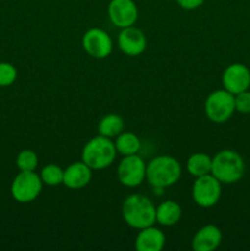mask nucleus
I'll return each instance as SVG.
<instances>
[{"instance_id": "obj_1", "label": "nucleus", "mask_w": 250, "mask_h": 251, "mask_svg": "<svg viewBox=\"0 0 250 251\" xmlns=\"http://www.w3.org/2000/svg\"><path fill=\"white\" fill-rule=\"evenodd\" d=\"M122 215L125 223L137 230L156 223V207L153 202L140 194H132L125 199L122 206Z\"/></svg>"}, {"instance_id": "obj_2", "label": "nucleus", "mask_w": 250, "mask_h": 251, "mask_svg": "<svg viewBox=\"0 0 250 251\" xmlns=\"http://www.w3.org/2000/svg\"><path fill=\"white\" fill-rule=\"evenodd\" d=\"M181 166L171 156H157L146 164V180L154 189H166L178 183Z\"/></svg>"}, {"instance_id": "obj_3", "label": "nucleus", "mask_w": 250, "mask_h": 251, "mask_svg": "<svg viewBox=\"0 0 250 251\" xmlns=\"http://www.w3.org/2000/svg\"><path fill=\"white\" fill-rule=\"evenodd\" d=\"M245 163L243 157L233 150H222L212 157L211 174L221 184H234L243 178Z\"/></svg>"}, {"instance_id": "obj_4", "label": "nucleus", "mask_w": 250, "mask_h": 251, "mask_svg": "<svg viewBox=\"0 0 250 251\" xmlns=\"http://www.w3.org/2000/svg\"><path fill=\"white\" fill-rule=\"evenodd\" d=\"M115 154L117 150L112 139L98 135L83 146L81 158L92 171H102L112 166Z\"/></svg>"}, {"instance_id": "obj_5", "label": "nucleus", "mask_w": 250, "mask_h": 251, "mask_svg": "<svg viewBox=\"0 0 250 251\" xmlns=\"http://www.w3.org/2000/svg\"><path fill=\"white\" fill-rule=\"evenodd\" d=\"M235 112L234 95L223 90L211 92L205 100V113L211 122L222 124L232 118Z\"/></svg>"}, {"instance_id": "obj_6", "label": "nucleus", "mask_w": 250, "mask_h": 251, "mask_svg": "<svg viewBox=\"0 0 250 251\" xmlns=\"http://www.w3.org/2000/svg\"><path fill=\"white\" fill-rule=\"evenodd\" d=\"M43 188L41 176L34 171L17 174L11 183V196L20 203H28L36 200Z\"/></svg>"}, {"instance_id": "obj_7", "label": "nucleus", "mask_w": 250, "mask_h": 251, "mask_svg": "<svg viewBox=\"0 0 250 251\" xmlns=\"http://www.w3.org/2000/svg\"><path fill=\"white\" fill-rule=\"evenodd\" d=\"M191 194L198 206L202 208L213 207L222 195V184L212 174H206L196 178Z\"/></svg>"}, {"instance_id": "obj_8", "label": "nucleus", "mask_w": 250, "mask_h": 251, "mask_svg": "<svg viewBox=\"0 0 250 251\" xmlns=\"http://www.w3.org/2000/svg\"><path fill=\"white\" fill-rule=\"evenodd\" d=\"M118 179L126 188L140 186L146 179V164L139 154L124 156L118 166Z\"/></svg>"}, {"instance_id": "obj_9", "label": "nucleus", "mask_w": 250, "mask_h": 251, "mask_svg": "<svg viewBox=\"0 0 250 251\" xmlns=\"http://www.w3.org/2000/svg\"><path fill=\"white\" fill-rule=\"evenodd\" d=\"M82 47L86 53L95 59H105L113 50V41L109 34L100 28H90L82 37Z\"/></svg>"}, {"instance_id": "obj_10", "label": "nucleus", "mask_w": 250, "mask_h": 251, "mask_svg": "<svg viewBox=\"0 0 250 251\" xmlns=\"http://www.w3.org/2000/svg\"><path fill=\"white\" fill-rule=\"evenodd\" d=\"M110 22L118 28L134 26L139 17V10L134 0H110L108 5Z\"/></svg>"}, {"instance_id": "obj_11", "label": "nucleus", "mask_w": 250, "mask_h": 251, "mask_svg": "<svg viewBox=\"0 0 250 251\" xmlns=\"http://www.w3.org/2000/svg\"><path fill=\"white\" fill-rule=\"evenodd\" d=\"M223 88L232 95L249 90L250 87V70L247 65L234 63L225 69L222 75Z\"/></svg>"}, {"instance_id": "obj_12", "label": "nucleus", "mask_w": 250, "mask_h": 251, "mask_svg": "<svg viewBox=\"0 0 250 251\" xmlns=\"http://www.w3.org/2000/svg\"><path fill=\"white\" fill-rule=\"evenodd\" d=\"M118 47L127 56H137L145 51L147 39L144 32L134 26L122 28L118 36Z\"/></svg>"}, {"instance_id": "obj_13", "label": "nucleus", "mask_w": 250, "mask_h": 251, "mask_svg": "<svg viewBox=\"0 0 250 251\" xmlns=\"http://www.w3.org/2000/svg\"><path fill=\"white\" fill-rule=\"evenodd\" d=\"M92 179V169L85 162H74L64 169L63 184L69 189L78 190L90 184Z\"/></svg>"}, {"instance_id": "obj_14", "label": "nucleus", "mask_w": 250, "mask_h": 251, "mask_svg": "<svg viewBox=\"0 0 250 251\" xmlns=\"http://www.w3.org/2000/svg\"><path fill=\"white\" fill-rule=\"evenodd\" d=\"M222 242V232L213 225H206L195 233L191 247L195 251H213Z\"/></svg>"}, {"instance_id": "obj_15", "label": "nucleus", "mask_w": 250, "mask_h": 251, "mask_svg": "<svg viewBox=\"0 0 250 251\" xmlns=\"http://www.w3.org/2000/svg\"><path fill=\"white\" fill-rule=\"evenodd\" d=\"M166 244V235L158 228L150 227L140 229L135 239V248L137 251H161Z\"/></svg>"}, {"instance_id": "obj_16", "label": "nucleus", "mask_w": 250, "mask_h": 251, "mask_svg": "<svg viewBox=\"0 0 250 251\" xmlns=\"http://www.w3.org/2000/svg\"><path fill=\"white\" fill-rule=\"evenodd\" d=\"M181 206L173 200H167L156 207V222L163 227H172L181 218Z\"/></svg>"}, {"instance_id": "obj_17", "label": "nucleus", "mask_w": 250, "mask_h": 251, "mask_svg": "<svg viewBox=\"0 0 250 251\" xmlns=\"http://www.w3.org/2000/svg\"><path fill=\"white\" fill-rule=\"evenodd\" d=\"M211 167H212V157L202 152L191 154L186 161V171L195 178L211 174Z\"/></svg>"}, {"instance_id": "obj_18", "label": "nucleus", "mask_w": 250, "mask_h": 251, "mask_svg": "<svg viewBox=\"0 0 250 251\" xmlns=\"http://www.w3.org/2000/svg\"><path fill=\"white\" fill-rule=\"evenodd\" d=\"M123 131H124V119L115 113L104 115L98 123V134L102 136L115 139Z\"/></svg>"}, {"instance_id": "obj_19", "label": "nucleus", "mask_w": 250, "mask_h": 251, "mask_svg": "<svg viewBox=\"0 0 250 251\" xmlns=\"http://www.w3.org/2000/svg\"><path fill=\"white\" fill-rule=\"evenodd\" d=\"M115 150L117 153H120L123 157L136 154L141 149V141L139 137L130 131H123L122 134L115 137Z\"/></svg>"}, {"instance_id": "obj_20", "label": "nucleus", "mask_w": 250, "mask_h": 251, "mask_svg": "<svg viewBox=\"0 0 250 251\" xmlns=\"http://www.w3.org/2000/svg\"><path fill=\"white\" fill-rule=\"evenodd\" d=\"M39 176L47 186H59L64 181V169L54 163L47 164L42 168Z\"/></svg>"}, {"instance_id": "obj_21", "label": "nucleus", "mask_w": 250, "mask_h": 251, "mask_svg": "<svg viewBox=\"0 0 250 251\" xmlns=\"http://www.w3.org/2000/svg\"><path fill=\"white\" fill-rule=\"evenodd\" d=\"M16 166L19 171L31 172L36 171L38 166V157L32 150H22L16 157Z\"/></svg>"}, {"instance_id": "obj_22", "label": "nucleus", "mask_w": 250, "mask_h": 251, "mask_svg": "<svg viewBox=\"0 0 250 251\" xmlns=\"http://www.w3.org/2000/svg\"><path fill=\"white\" fill-rule=\"evenodd\" d=\"M17 70L11 63L0 61V87H9L16 81Z\"/></svg>"}, {"instance_id": "obj_23", "label": "nucleus", "mask_w": 250, "mask_h": 251, "mask_svg": "<svg viewBox=\"0 0 250 251\" xmlns=\"http://www.w3.org/2000/svg\"><path fill=\"white\" fill-rule=\"evenodd\" d=\"M235 110L242 114H250V92L244 91L234 96Z\"/></svg>"}, {"instance_id": "obj_24", "label": "nucleus", "mask_w": 250, "mask_h": 251, "mask_svg": "<svg viewBox=\"0 0 250 251\" xmlns=\"http://www.w3.org/2000/svg\"><path fill=\"white\" fill-rule=\"evenodd\" d=\"M205 0H176L179 6L184 10H195L199 9L203 4Z\"/></svg>"}]
</instances>
